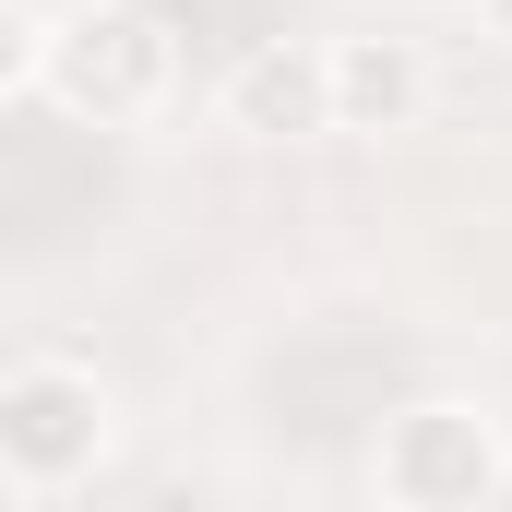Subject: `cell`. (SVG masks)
Wrapping results in <instances>:
<instances>
[{
  "label": "cell",
  "mask_w": 512,
  "mask_h": 512,
  "mask_svg": "<svg viewBox=\"0 0 512 512\" xmlns=\"http://www.w3.org/2000/svg\"><path fill=\"white\" fill-rule=\"evenodd\" d=\"M108 453H120V393L96 382L84 358L24 346V358L0 370V489H12L24 512L72 501Z\"/></svg>",
  "instance_id": "obj_1"
},
{
  "label": "cell",
  "mask_w": 512,
  "mask_h": 512,
  "mask_svg": "<svg viewBox=\"0 0 512 512\" xmlns=\"http://www.w3.org/2000/svg\"><path fill=\"white\" fill-rule=\"evenodd\" d=\"M143 512H215V489H191V477H167V489H143Z\"/></svg>",
  "instance_id": "obj_7"
},
{
  "label": "cell",
  "mask_w": 512,
  "mask_h": 512,
  "mask_svg": "<svg viewBox=\"0 0 512 512\" xmlns=\"http://www.w3.org/2000/svg\"><path fill=\"white\" fill-rule=\"evenodd\" d=\"M215 120L239 131V143H310V131H334V60H322V36L239 48L227 84H215Z\"/></svg>",
  "instance_id": "obj_4"
},
{
  "label": "cell",
  "mask_w": 512,
  "mask_h": 512,
  "mask_svg": "<svg viewBox=\"0 0 512 512\" xmlns=\"http://www.w3.org/2000/svg\"><path fill=\"white\" fill-rule=\"evenodd\" d=\"M370 501L382 512H501L512 501V429L477 393H417L370 441Z\"/></svg>",
  "instance_id": "obj_2"
},
{
  "label": "cell",
  "mask_w": 512,
  "mask_h": 512,
  "mask_svg": "<svg viewBox=\"0 0 512 512\" xmlns=\"http://www.w3.org/2000/svg\"><path fill=\"white\" fill-rule=\"evenodd\" d=\"M179 96V36L131 0H72L60 12V48H48V108L96 131H143L155 108Z\"/></svg>",
  "instance_id": "obj_3"
},
{
  "label": "cell",
  "mask_w": 512,
  "mask_h": 512,
  "mask_svg": "<svg viewBox=\"0 0 512 512\" xmlns=\"http://www.w3.org/2000/svg\"><path fill=\"white\" fill-rule=\"evenodd\" d=\"M477 24H489V36H501V48H512V0H477Z\"/></svg>",
  "instance_id": "obj_8"
},
{
  "label": "cell",
  "mask_w": 512,
  "mask_h": 512,
  "mask_svg": "<svg viewBox=\"0 0 512 512\" xmlns=\"http://www.w3.org/2000/svg\"><path fill=\"white\" fill-rule=\"evenodd\" d=\"M48 48H60V12L12 0L0 12V108H48Z\"/></svg>",
  "instance_id": "obj_6"
},
{
  "label": "cell",
  "mask_w": 512,
  "mask_h": 512,
  "mask_svg": "<svg viewBox=\"0 0 512 512\" xmlns=\"http://www.w3.org/2000/svg\"><path fill=\"white\" fill-rule=\"evenodd\" d=\"M322 60H334V131H417V120H429V96H441L429 48L393 36V24L322 36Z\"/></svg>",
  "instance_id": "obj_5"
}]
</instances>
